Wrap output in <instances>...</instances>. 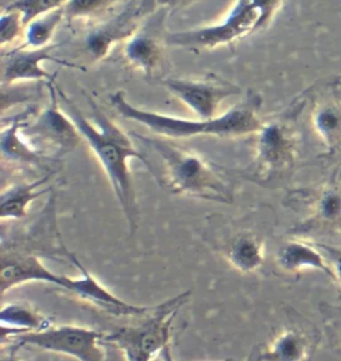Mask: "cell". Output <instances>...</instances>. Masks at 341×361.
Masks as SVG:
<instances>
[{"mask_svg":"<svg viewBox=\"0 0 341 361\" xmlns=\"http://www.w3.org/2000/svg\"><path fill=\"white\" fill-rule=\"evenodd\" d=\"M287 204L305 214L293 227V236L341 232V190L337 187L297 190L288 196Z\"/></svg>","mask_w":341,"mask_h":361,"instance_id":"cell-12","label":"cell"},{"mask_svg":"<svg viewBox=\"0 0 341 361\" xmlns=\"http://www.w3.org/2000/svg\"><path fill=\"white\" fill-rule=\"evenodd\" d=\"M35 109H28L19 116H15L8 124H3L0 133V149L4 164H10L18 169H37L46 171H56L49 167V163L55 157L37 149L22 133V124L34 115Z\"/></svg>","mask_w":341,"mask_h":361,"instance_id":"cell-16","label":"cell"},{"mask_svg":"<svg viewBox=\"0 0 341 361\" xmlns=\"http://www.w3.org/2000/svg\"><path fill=\"white\" fill-rule=\"evenodd\" d=\"M66 19L64 10H55L51 13L42 15L32 22L25 25V49H43L51 44V40L58 28V25Z\"/></svg>","mask_w":341,"mask_h":361,"instance_id":"cell-21","label":"cell"},{"mask_svg":"<svg viewBox=\"0 0 341 361\" xmlns=\"http://www.w3.org/2000/svg\"><path fill=\"white\" fill-rule=\"evenodd\" d=\"M314 126L324 143L332 147L341 140V107L328 103L318 107L314 115Z\"/></svg>","mask_w":341,"mask_h":361,"instance_id":"cell-22","label":"cell"},{"mask_svg":"<svg viewBox=\"0 0 341 361\" xmlns=\"http://www.w3.org/2000/svg\"><path fill=\"white\" fill-rule=\"evenodd\" d=\"M103 344L106 347V359H104V361H128L125 359V356L123 355L120 349L116 348L115 345L106 344V343H103Z\"/></svg>","mask_w":341,"mask_h":361,"instance_id":"cell-31","label":"cell"},{"mask_svg":"<svg viewBox=\"0 0 341 361\" xmlns=\"http://www.w3.org/2000/svg\"><path fill=\"white\" fill-rule=\"evenodd\" d=\"M140 20L142 18L137 13L136 1L130 0V3L123 8L122 13L97 27L87 37V51L92 59H104L116 43L125 39L128 40L139 30Z\"/></svg>","mask_w":341,"mask_h":361,"instance_id":"cell-18","label":"cell"},{"mask_svg":"<svg viewBox=\"0 0 341 361\" xmlns=\"http://www.w3.org/2000/svg\"><path fill=\"white\" fill-rule=\"evenodd\" d=\"M166 8H159L149 15L148 20L142 25L124 46V56L137 71L147 76H156L163 70L164 64V46L167 44L164 31Z\"/></svg>","mask_w":341,"mask_h":361,"instance_id":"cell-14","label":"cell"},{"mask_svg":"<svg viewBox=\"0 0 341 361\" xmlns=\"http://www.w3.org/2000/svg\"><path fill=\"white\" fill-rule=\"evenodd\" d=\"M1 341L28 332H35L49 328L51 319L35 310L27 302L13 301L1 307L0 311Z\"/></svg>","mask_w":341,"mask_h":361,"instance_id":"cell-20","label":"cell"},{"mask_svg":"<svg viewBox=\"0 0 341 361\" xmlns=\"http://www.w3.org/2000/svg\"><path fill=\"white\" fill-rule=\"evenodd\" d=\"M273 267L281 276H299L308 269H317L335 280L333 268L318 244L299 236L281 243L273 256Z\"/></svg>","mask_w":341,"mask_h":361,"instance_id":"cell-17","label":"cell"},{"mask_svg":"<svg viewBox=\"0 0 341 361\" xmlns=\"http://www.w3.org/2000/svg\"><path fill=\"white\" fill-rule=\"evenodd\" d=\"M56 90L61 109L73 119L83 140L91 148L101 169L106 172L116 200L119 202L127 220L130 235L135 236L140 223V209L130 161L132 159L140 160L154 178L156 175V169L146 155L132 143L131 137L115 121H111L94 99L88 97L94 116V121H91L73 99L64 94V91L58 85Z\"/></svg>","mask_w":341,"mask_h":361,"instance_id":"cell-1","label":"cell"},{"mask_svg":"<svg viewBox=\"0 0 341 361\" xmlns=\"http://www.w3.org/2000/svg\"><path fill=\"white\" fill-rule=\"evenodd\" d=\"M61 46V43L49 44L43 49H25L20 46L7 54H3L1 85L8 87L25 80H44L47 83H54L55 76H52L43 66L46 61H54L71 68H80L76 64H71L52 55V52Z\"/></svg>","mask_w":341,"mask_h":361,"instance_id":"cell-15","label":"cell"},{"mask_svg":"<svg viewBox=\"0 0 341 361\" xmlns=\"http://www.w3.org/2000/svg\"><path fill=\"white\" fill-rule=\"evenodd\" d=\"M110 100L112 107L124 119L136 121L167 139H187L195 136L237 137L257 133L263 124L259 116L261 97L252 91L225 114L208 121L184 119L136 107L127 100L123 91L112 94Z\"/></svg>","mask_w":341,"mask_h":361,"instance_id":"cell-4","label":"cell"},{"mask_svg":"<svg viewBox=\"0 0 341 361\" xmlns=\"http://www.w3.org/2000/svg\"><path fill=\"white\" fill-rule=\"evenodd\" d=\"M47 87L49 92L47 107L31 124L23 123L22 133L30 145L39 151L44 154L51 151L54 157H61L76 149L83 137L73 119L61 109L55 83H49Z\"/></svg>","mask_w":341,"mask_h":361,"instance_id":"cell-11","label":"cell"},{"mask_svg":"<svg viewBox=\"0 0 341 361\" xmlns=\"http://www.w3.org/2000/svg\"><path fill=\"white\" fill-rule=\"evenodd\" d=\"M202 0H159V8H166L168 13H176L184 10Z\"/></svg>","mask_w":341,"mask_h":361,"instance_id":"cell-28","label":"cell"},{"mask_svg":"<svg viewBox=\"0 0 341 361\" xmlns=\"http://www.w3.org/2000/svg\"><path fill=\"white\" fill-rule=\"evenodd\" d=\"M56 172L44 173L37 180L15 183L4 188L0 196V219L22 220L28 215V207L42 195L54 191V188H43Z\"/></svg>","mask_w":341,"mask_h":361,"instance_id":"cell-19","label":"cell"},{"mask_svg":"<svg viewBox=\"0 0 341 361\" xmlns=\"http://www.w3.org/2000/svg\"><path fill=\"white\" fill-rule=\"evenodd\" d=\"M135 1H136L137 13L142 19L156 13L159 10V0H135Z\"/></svg>","mask_w":341,"mask_h":361,"instance_id":"cell-29","label":"cell"},{"mask_svg":"<svg viewBox=\"0 0 341 361\" xmlns=\"http://www.w3.org/2000/svg\"><path fill=\"white\" fill-rule=\"evenodd\" d=\"M285 313L287 323L255 347L248 361H312L321 340L320 331L294 308Z\"/></svg>","mask_w":341,"mask_h":361,"instance_id":"cell-10","label":"cell"},{"mask_svg":"<svg viewBox=\"0 0 341 361\" xmlns=\"http://www.w3.org/2000/svg\"><path fill=\"white\" fill-rule=\"evenodd\" d=\"M119 0H70L64 10L66 20L70 23L83 18H92L107 11Z\"/></svg>","mask_w":341,"mask_h":361,"instance_id":"cell-24","label":"cell"},{"mask_svg":"<svg viewBox=\"0 0 341 361\" xmlns=\"http://www.w3.org/2000/svg\"><path fill=\"white\" fill-rule=\"evenodd\" d=\"M70 0H3V10H13L22 15L27 25L42 15L64 8Z\"/></svg>","mask_w":341,"mask_h":361,"instance_id":"cell-23","label":"cell"},{"mask_svg":"<svg viewBox=\"0 0 341 361\" xmlns=\"http://www.w3.org/2000/svg\"><path fill=\"white\" fill-rule=\"evenodd\" d=\"M161 163L156 180L167 192L197 200L233 204L236 187L230 169H223L168 139L132 133Z\"/></svg>","mask_w":341,"mask_h":361,"instance_id":"cell-3","label":"cell"},{"mask_svg":"<svg viewBox=\"0 0 341 361\" xmlns=\"http://www.w3.org/2000/svg\"><path fill=\"white\" fill-rule=\"evenodd\" d=\"M3 353H1V361H23L18 356V349L20 348V345H18L16 343L10 341L8 344L4 343L1 344Z\"/></svg>","mask_w":341,"mask_h":361,"instance_id":"cell-30","label":"cell"},{"mask_svg":"<svg viewBox=\"0 0 341 361\" xmlns=\"http://www.w3.org/2000/svg\"><path fill=\"white\" fill-rule=\"evenodd\" d=\"M281 4L283 0H236L228 15L218 25L167 34L166 42L172 47L196 52L230 46L267 30Z\"/></svg>","mask_w":341,"mask_h":361,"instance_id":"cell-5","label":"cell"},{"mask_svg":"<svg viewBox=\"0 0 341 361\" xmlns=\"http://www.w3.org/2000/svg\"><path fill=\"white\" fill-rule=\"evenodd\" d=\"M0 256L1 296L18 286L30 281H42L59 287L76 296L79 300L85 301L87 304L98 308L99 311L115 317H137L151 310V307L135 305L115 296L82 264L73 252H70V262L82 272L80 279H71L66 275L55 274L42 263L40 256L11 247L1 245Z\"/></svg>","mask_w":341,"mask_h":361,"instance_id":"cell-2","label":"cell"},{"mask_svg":"<svg viewBox=\"0 0 341 361\" xmlns=\"http://www.w3.org/2000/svg\"><path fill=\"white\" fill-rule=\"evenodd\" d=\"M252 161L231 172L235 178L252 181L264 188H273L287 180L297 161L299 139L292 124L283 118L263 121L255 133Z\"/></svg>","mask_w":341,"mask_h":361,"instance_id":"cell-6","label":"cell"},{"mask_svg":"<svg viewBox=\"0 0 341 361\" xmlns=\"http://www.w3.org/2000/svg\"><path fill=\"white\" fill-rule=\"evenodd\" d=\"M204 241L240 274H257L266 267V236L251 214L240 219L209 215Z\"/></svg>","mask_w":341,"mask_h":361,"instance_id":"cell-8","label":"cell"},{"mask_svg":"<svg viewBox=\"0 0 341 361\" xmlns=\"http://www.w3.org/2000/svg\"><path fill=\"white\" fill-rule=\"evenodd\" d=\"M317 244L327 255L329 263L332 265L333 272H335V281L339 283L341 288V248L330 247V245H326V244H321V243H317Z\"/></svg>","mask_w":341,"mask_h":361,"instance_id":"cell-27","label":"cell"},{"mask_svg":"<svg viewBox=\"0 0 341 361\" xmlns=\"http://www.w3.org/2000/svg\"><path fill=\"white\" fill-rule=\"evenodd\" d=\"M25 30V22L20 13L13 10H3L0 18V43L7 46L15 42Z\"/></svg>","mask_w":341,"mask_h":361,"instance_id":"cell-25","label":"cell"},{"mask_svg":"<svg viewBox=\"0 0 341 361\" xmlns=\"http://www.w3.org/2000/svg\"><path fill=\"white\" fill-rule=\"evenodd\" d=\"M173 97L195 112L200 119H213L219 106L228 97L242 94V88L233 85L216 73H209L202 79L188 78H164L159 79Z\"/></svg>","mask_w":341,"mask_h":361,"instance_id":"cell-13","label":"cell"},{"mask_svg":"<svg viewBox=\"0 0 341 361\" xmlns=\"http://www.w3.org/2000/svg\"><path fill=\"white\" fill-rule=\"evenodd\" d=\"M326 319V331L328 335L329 341L335 350L341 353V310L340 308H329L326 305V310H321Z\"/></svg>","mask_w":341,"mask_h":361,"instance_id":"cell-26","label":"cell"},{"mask_svg":"<svg viewBox=\"0 0 341 361\" xmlns=\"http://www.w3.org/2000/svg\"><path fill=\"white\" fill-rule=\"evenodd\" d=\"M160 357H161V361H175L173 360V356H172V352H170V345H167L166 348L163 349V352H161V355H160ZM223 361H235L231 360V359H227V360Z\"/></svg>","mask_w":341,"mask_h":361,"instance_id":"cell-32","label":"cell"},{"mask_svg":"<svg viewBox=\"0 0 341 361\" xmlns=\"http://www.w3.org/2000/svg\"><path fill=\"white\" fill-rule=\"evenodd\" d=\"M191 298L185 290L175 298L152 305L132 324L116 326L106 332L103 343L120 349L128 361H154L170 345L172 323Z\"/></svg>","mask_w":341,"mask_h":361,"instance_id":"cell-7","label":"cell"},{"mask_svg":"<svg viewBox=\"0 0 341 361\" xmlns=\"http://www.w3.org/2000/svg\"><path fill=\"white\" fill-rule=\"evenodd\" d=\"M106 332L82 325H51L49 328L8 338L20 347L30 345L47 352L61 353L79 361H104Z\"/></svg>","mask_w":341,"mask_h":361,"instance_id":"cell-9","label":"cell"}]
</instances>
